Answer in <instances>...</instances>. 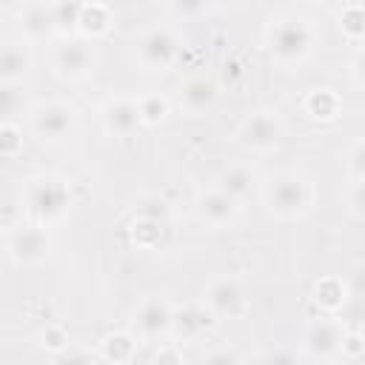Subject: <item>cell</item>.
<instances>
[{
    "label": "cell",
    "mask_w": 365,
    "mask_h": 365,
    "mask_svg": "<svg viewBox=\"0 0 365 365\" xmlns=\"http://www.w3.org/2000/svg\"><path fill=\"white\" fill-rule=\"evenodd\" d=\"M23 200H26V211L31 214V220L40 225H48L68 214L71 188L66 185V180H57V177H34L29 180Z\"/></svg>",
    "instance_id": "obj_1"
},
{
    "label": "cell",
    "mask_w": 365,
    "mask_h": 365,
    "mask_svg": "<svg viewBox=\"0 0 365 365\" xmlns=\"http://www.w3.org/2000/svg\"><path fill=\"white\" fill-rule=\"evenodd\" d=\"M314 29L302 17H282L268 29V54L279 66H299L314 48Z\"/></svg>",
    "instance_id": "obj_2"
},
{
    "label": "cell",
    "mask_w": 365,
    "mask_h": 365,
    "mask_svg": "<svg viewBox=\"0 0 365 365\" xmlns=\"http://www.w3.org/2000/svg\"><path fill=\"white\" fill-rule=\"evenodd\" d=\"M265 202H268L271 214H277V217H285V220L299 217L311 205V185L305 182V177H299L294 171L279 174L268 182Z\"/></svg>",
    "instance_id": "obj_3"
},
{
    "label": "cell",
    "mask_w": 365,
    "mask_h": 365,
    "mask_svg": "<svg viewBox=\"0 0 365 365\" xmlns=\"http://www.w3.org/2000/svg\"><path fill=\"white\" fill-rule=\"evenodd\" d=\"M134 54L145 71H165L168 66H174L180 43L168 29H151L134 43Z\"/></svg>",
    "instance_id": "obj_4"
},
{
    "label": "cell",
    "mask_w": 365,
    "mask_h": 365,
    "mask_svg": "<svg viewBox=\"0 0 365 365\" xmlns=\"http://www.w3.org/2000/svg\"><path fill=\"white\" fill-rule=\"evenodd\" d=\"M6 248H9V257L14 265H37L51 254V237L40 222L20 225L9 234Z\"/></svg>",
    "instance_id": "obj_5"
},
{
    "label": "cell",
    "mask_w": 365,
    "mask_h": 365,
    "mask_svg": "<svg viewBox=\"0 0 365 365\" xmlns=\"http://www.w3.org/2000/svg\"><path fill=\"white\" fill-rule=\"evenodd\" d=\"M205 305L214 317L220 319H237L245 314L248 308V297H245V288L240 279L234 277H220L208 285L205 291Z\"/></svg>",
    "instance_id": "obj_6"
},
{
    "label": "cell",
    "mask_w": 365,
    "mask_h": 365,
    "mask_svg": "<svg viewBox=\"0 0 365 365\" xmlns=\"http://www.w3.org/2000/svg\"><path fill=\"white\" fill-rule=\"evenodd\" d=\"M71 128H74V108L66 103H40L31 111V131L46 143H57L68 137Z\"/></svg>",
    "instance_id": "obj_7"
},
{
    "label": "cell",
    "mask_w": 365,
    "mask_h": 365,
    "mask_svg": "<svg viewBox=\"0 0 365 365\" xmlns=\"http://www.w3.org/2000/svg\"><path fill=\"white\" fill-rule=\"evenodd\" d=\"M240 137H242V145H248L254 151H268V148H274L279 143L282 123H279V117L274 111H257L242 123Z\"/></svg>",
    "instance_id": "obj_8"
},
{
    "label": "cell",
    "mask_w": 365,
    "mask_h": 365,
    "mask_svg": "<svg viewBox=\"0 0 365 365\" xmlns=\"http://www.w3.org/2000/svg\"><path fill=\"white\" fill-rule=\"evenodd\" d=\"M54 68L66 80H80V77L91 74V68H94V51H91V46L83 43V40H68V43L57 46V51H54Z\"/></svg>",
    "instance_id": "obj_9"
},
{
    "label": "cell",
    "mask_w": 365,
    "mask_h": 365,
    "mask_svg": "<svg viewBox=\"0 0 365 365\" xmlns=\"http://www.w3.org/2000/svg\"><path fill=\"white\" fill-rule=\"evenodd\" d=\"M171 319H174V308L168 302L145 299L134 314V328L143 339H160V336L171 334Z\"/></svg>",
    "instance_id": "obj_10"
},
{
    "label": "cell",
    "mask_w": 365,
    "mask_h": 365,
    "mask_svg": "<svg viewBox=\"0 0 365 365\" xmlns=\"http://www.w3.org/2000/svg\"><path fill=\"white\" fill-rule=\"evenodd\" d=\"M103 125L114 137H131L143 125V114H140L137 100H125V97L108 100L103 106Z\"/></svg>",
    "instance_id": "obj_11"
},
{
    "label": "cell",
    "mask_w": 365,
    "mask_h": 365,
    "mask_svg": "<svg viewBox=\"0 0 365 365\" xmlns=\"http://www.w3.org/2000/svg\"><path fill=\"white\" fill-rule=\"evenodd\" d=\"M342 342H345V334L339 328V322L334 319H317L308 331H305V348L311 356L317 359H331L342 351Z\"/></svg>",
    "instance_id": "obj_12"
},
{
    "label": "cell",
    "mask_w": 365,
    "mask_h": 365,
    "mask_svg": "<svg viewBox=\"0 0 365 365\" xmlns=\"http://www.w3.org/2000/svg\"><path fill=\"white\" fill-rule=\"evenodd\" d=\"M237 211H240V200H234L231 194L214 188L208 194H202L197 200V214L202 222L214 225V228H222V225H231L237 220Z\"/></svg>",
    "instance_id": "obj_13"
},
{
    "label": "cell",
    "mask_w": 365,
    "mask_h": 365,
    "mask_svg": "<svg viewBox=\"0 0 365 365\" xmlns=\"http://www.w3.org/2000/svg\"><path fill=\"white\" fill-rule=\"evenodd\" d=\"M217 94H220V88L211 77H191L180 88V106L188 114H202L217 103Z\"/></svg>",
    "instance_id": "obj_14"
},
{
    "label": "cell",
    "mask_w": 365,
    "mask_h": 365,
    "mask_svg": "<svg viewBox=\"0 0 365 365\" xmlns=\"http://www.w3.org/2000/svg\"><path fill=\"white\" fill-rule=\"evenodd\" d=\"M211 311L208 305H185V308H177L174 311V319H171V334L177 339H197L208 325H211Z\"/></svg>",
    "instance_id": "obj_15"
},
{
    "label": "cell",
    "mask_w": 365,
    "mask_h": 365,
    "mask_svg": "<svg viewBox=\"0 0 365 365\" xmlns=\"http://www.w3.org/2000/svg\"><path fill=\"white\" fill-rule=\"evenodd\" d=\"M20 26H23V34L29 40H43V37L54 34L57 31V23H54L51 3H29L20 11Z\"/></svg>",
    "instance_id": "obj_16"
},
{
    "label": "cell",
    "mask_w": 365,
    "mask_h": 365,
    "mask_svg": "<svg viewBox=\"0 0 365 365\" xmlns=\"http://www.w3.org/2000/svg\"><path fill=\"white\" fill-rule=\"evenodd\" d=\"M31 68V51L26 43H14L9 40L3 46V54H0V77L3 83H17L29 74Z\"/></svg>",
    "instance_id": "obj_17"
},
{
    "label": "cell",
    "mask_w": 365,
    "mask_h": 365,
    "mask_svg": "<svg viewBox=\"0 0 365 365\" xmlns=\"http://www.w3.org/2000/svg\"><path fill=\"white\" fill-rule=\"evenodd\" d=\"M217 188L242 202V200H248L251 191H254V174H251L248 168H242V165L225 168V171L220 174V180H217Z\"/></svg>",
    "instance_id": "obj_18"
},
{
    "label": "cell",
    "mask_w": 365,
    "mask_h": 365,
    "mask_svg": "<svg viewBox=\"0 0 365 365\" xmlns=\"http://www.w3.org/2000/svg\"><path fill=\"white\" fill-rule=\"evenodd\" d=\"M86 0H51V11H54V23L60 34L77 31L80 29V17H83Z\"/></svg>",
    "instance_id": "obj_19"
},
{
    "label": "cell",
    "mask_w": 365,
    "mask_h": 365,
    "mask_svg": "<svg viewBox=\"0 0 365 365\" xmlns=\"http://www.w3.org/2000/svg\"><path fill=\"white\" fill-rule=\"evenodd\" d=\"M305 111L314 120H334L339 114V97L331 88H314L305 100Z\"/></svg>",
    "instance_id": "obj_20"
},
{
    "label": "cell",
    "mask_w": 365,
    "mask_h": 365,
    "mask_svg": "<svg viewBox=\"0 0 365 365\" xmlns=\"http://www.w3.org/2000/svg\"><path fill=\"white\" fill-rule=\"evenodd\" d=\"M108 9L106 6H100V3H86V9H83V17H80V31L83 34H88V37H97V34H103L106 29H108Z\"/></svg>",
    "instance_id": "obj_21"
},
{
    "label": "cell",
    "mask_w": 365,
    "mask_h": 365,
    "mask_svg": "<svg viewBox=\"0 0 365 365\" xmlns=\"http://www.w3.org/2000/svg\"><path fill=\"white\" fill-rule=\"evenodd\" d=\"M134 356V339L128 334H108L103 339V359L108 362H128Z\"/></svg>",
    "instance_id": "obj_22"
},
{
    "label": "cell",
    "mask_w": 365,
    "mask_h": 365,
    "mask_svg": "<svg viewBox=\"0 0 365 365\" xmlns=\"http://www.w3.org/2000/svg\"><path fill=\"white\" fill-rule=\"evenodd\" d=\"M137 106H140V114H143V123H145V125H157V123H163L165 114H168V103H165L160 94L140 97Z\"/></svg>",
    "instance_id": "obj_23"
},
{
    "label": "cell",
    "mask_w": 365,
    "mask_h": 365,
    "mask_svg": "<svg viewBox=\"0 0 365 365\" xmlns=\"http://www.w3.org/2000/svg\"><path fill=\"white\" fill-rule=\"evenodd\" d=\"M339 26H342V31H345L351 40L365 37V6H348V9L339 14Z\"/></svg>",
    "instance_id": "obj_24"
},
{
    "label": "cell",
    "mask_w": 365,
    "mask_h": 365,
    "mask_svg": "<svg viewBox=\"0 0 365 365\" xmlns=\"http://www.w3.org/2000/svg\"><path fill=\"white\" fill-rule=\"evenodd\" d=\"M134 214H137V220L165 222V220H168V205H165V200H160V197H143V200L137 202Z\"/></svg>",
    "instance_id": "obj_25"
},
{
    "label": "cell",
    "mask_w": 365,
    "mask_h": 365,
    "mask_svg": "<svg viewBox=\"0 0 365 365\" xmlns=\"http://www.w3.org/2000/svg\"><path fill=\"white\" fill-rule=\"evenodd\" d=\"M317 302L325 308H339L345 302V288L339 279H322L317 285Z\"/></svg>",
    "instance_id": "obj_26"
},
{
    "label": "cell",
    "mask_w": 365,
    "mask_h": 365,
    "mask_svg": "<svg viewBox=\"0 0 365 365\" xmlns=\"http://www.w3.org/2000/svg\"><path fill=\"white\" fill-rule=\"evenodd\" d=\"M208 3L211 0H168V9L174 11V17L191 20V17H200L208 9Z\"/></svg>",
    "instance_id": "obj_27"
},
{
    "label": "cell",
    "mask_w": 365,
    "mask_h": 365,
    "mask_svg": "<svg viewBox=\"0 0 365 365\" xmlns=\"http://www.w3.org/2000/svg\"><path fill=\"white\" fill-rule=\"evenodd\" d=\"M20 143H23V137H20L17 125L3 123V128H0V151H3L6 157H11V154L17 151V145H20Z\"/></svg>",
    "instance_id": "obj_28"
},
{
    "label": "cell",
    "mask_w": 365,
    "mask_h": 365,
    "mask_svg": "<svg viewBox=\"0 0 365 365\" xmlns=\"http://www.w3.org/2000/svg\"><path fill=\"white\" fill-rule=\"evenodd\" d=\"M348 168H351L354 180H362V177H365V140H359V143L351 148V154H348Z\"/></svg>",
    "instance_id": "obj_29"
},
{
    "label": "cell",
    "mask_w": 365,
    "mask_h": 365,
    "mask_svg": "<svg viewBox=\"0 0 365 365\" xmlns=\"http://www.w3.org/2000/svg\"><path fill=\"white\" fill-rule=\"evenodd\" d=\"M348 205L356 217H365V177L362 180H354L351 191H348Z\"/></svg>",
    "instance_id": "obj_30"
},
{
    "label": "cell",
    "mask_w": 365,
    "mask_h": 365,
    "mask_svg": "<svg viewBox=\"0 0 365 365\" xmlns=\"http://www.w3.org/2000/svg\"><path fill=\"white\" fill-rule=\"evenodd\" d=\"M40 339H43V348H48V351L66 348V334H63V328H57V325H48V328L40 334Z\"/></svg>",
    "instance_id": "obj_31"
},
{
    "label": "cell",
    "mask_w": 365,
    "mask_h": 365,
    "mask_svg": "<svg viewBox=\"0 0 365 365\" xmlns=\"http://www.w3.org/2000/svg\"><path fill=\"white\" fill-rule=\"evenodd\" d=\"M351 77H354L359 86H365V48H359L356 57L351 60Z\"/></svg>",
    "instance_id": "obj_32"
},
{
    "label": "cell",
    "mask_w": 365,
    "mask_h": 365,
    "mask_svg": "<svg viewBox=\"0 0 365 365\" xmlns=\"http://www.w3.org/2000/svg\"><path fill=\"white\" fill-rule=\"evenodd\" d=\"M228 359H237V356L228 354V351H220V354H208L205 356V362H228Z\"/></svg>",
    "instance_id": "obj_33"
},
{
    "label": "cell",
    "mask_w": 365,
    "mask_h": 365,
    "mask_svg": "<svg viewBox=\"0 0 365 365\" xmlns=\"http://www.w3.org/2000/svg\"><path fill=\"white\" fill-rule=\"evenodd\" d=\"M359 336H362V339H365V328H362V334H359Z\"/></svg>",
    "instance_id": "obj_34"
}]
</instances>
